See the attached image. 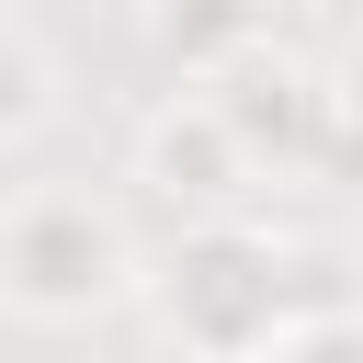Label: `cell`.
Returning <instances> with one entry per match:
<instances>
[{
	"instance_id": "1",
	"label": "cell",
	"mask_w": 363,
	"mask_h": 363,
	"mask_svg": "<svg viewBox=\"0 0 363 363\" xmlns=\"http://www.w3.org/2000/svg\"><path fill=\"white\" fill-rule=\"evenodd\" d=\"M136 284H147V318H159L182 352H204V363H261V352L295 329L284 238H261V227H238V216H193V227L170 238V261L136 272Z\"/></svg>"
},
{
	"instance_id": "7",
	"label": "cell",
	"mask_w": 363,
	"mask_h": 363,
	"mask_svg": "<svg viewBox=\"0 0 363 363\" xmlns=\"http://www.w3.org/2000/svg\"><path fill=\"white\" fill-rule=\"evenodd\" d=\"M34 113H45V68H34V45H23V34H0V147H11V136H34Z\"/></svg>"
},
{
	"instance_id": "6",
	"label": "cell",
	"mask_w": 363,
	"mask_h": 363,
	"mask_svg": "<svg viewBox=\"0 0 363 363\" xmlns=\"http://www.w3.org/2000/svg\"><path fill=\"white\" fill-rule=\"evenodd\" d=\"M261 363H363V306H340V318H295Z\"/></svg>"
},
{
	"instance_id": "3",
	"label": "cell",
	"mask_w": 363,
	"mask_h": 363,
	"mask_svg": "<svg viewBox=\"0 0 363 363\" xmlns=\"http://www.w3.org/2000/svg\"><path fill=\"white\" fill-rule=\"evenodd\" d=\"M204 102H216V125L238 136V159H250V170H272V159H295V170H306V147H318V125H329V79H318L306 57H284V45L227 57V68L204 79Z\"/></svg>"
},
{
	"instance_id": "4",
	"label": "cell",
	"mask_w": 363,
	"mask_h": 363,
	"mask_svg": "<svg viewBox=\"0 0 363 363\" xmlns=\"http://www.w3.org/2000/svg\"><path fill=\"white\" fill-rule=\"evenodd\" d=\"M136 182L170 193L182 216H227L261 170H250L238 136L216 125V102H170V113H147V136H136Z\"/></svg>"
},
{
	"instance_id": "5",
	"label": "cell",
	"mask_w": 363,
	"mask_h": 363,
	"mask_svg": "<svg viewBox=\"0 0 363 363\" xmlns=\"http://www.w3.org/2000/svg\"><path fill=\"white\" fill-rule=\"evenodd\" d=\"M147 34H159V57H182L193 79H216L227 57L272 45V0H147Z\"/></svg>"
},
{
	"instance_id": "8",
	"label": "cell",
	"mask_w": 363,
	"mask_h": 363,
	"mask_svg": "<svg viewBox=\"0 0 363 363\" xmlns=\"http://www.w3.org/2000/svg\"><path fill=\"white\" fill-rule=\"evenodd\" d=\"M306 170H329L340 193H363V113H340V102H329V125H318V147H306Z\"/></svg>"
},
{
	"instance_id": "10",
	"label": "cell",
	"mask_w": 363,
	"mask_h": 363,
	"mask_svg": "<svg viewBox=\"0 0 363 363\" xmlns=\"http://www.w3.org/2000/svg\"><path fill=\"white\" fill-rule=\"evenodd\" d=\"M329 11H340V23H352V34H363V0H329Z\"/></svg>"
},
{
	"instance_id": "9",
	"label": "cell",
	"mask_w": 363,
	"mask_h": 363,
	"mask_svg": "<svg viewBox=\"0 0 363 363\" xmlns=\"http://www.w3.org/2000/svg\"><path fill=\"white\" fill-rule=\"evenodd\" d=\"M329 102H340V113H363V34H352V57H340V79H329Z\"/></svg>"
},
{
	"instance_id": "2",
	"label": "cell",
	"mask_w": 363,
	"mask_h": 363,
	"mask_svg": "<svg viewBox=\"0 0 363 363\" xmlns=\"http://www.w3.org/2000/svg\"><path fill=\"white\" fill-rule=\"evenodd\" d=\"M125 295H136V238L113 227V204H91V193L0 204V306L11 318L68 329V318H102Z\"/></svg>"
}]
</instances>
